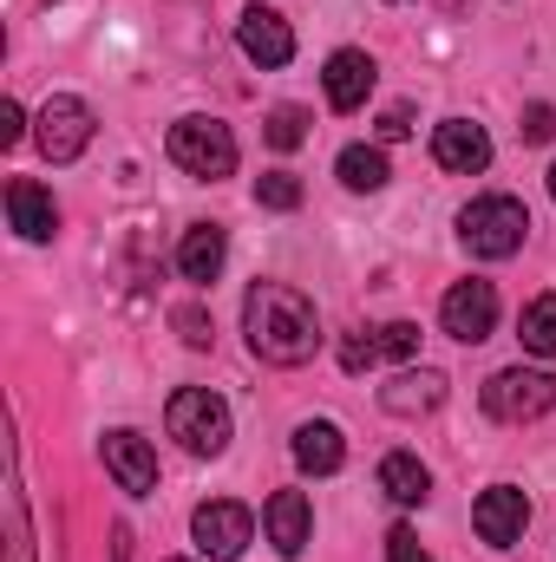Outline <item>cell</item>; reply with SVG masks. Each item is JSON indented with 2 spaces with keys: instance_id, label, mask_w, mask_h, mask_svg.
Listing matches in <instances>:
<instances>
[{
  "instance_id": "obj_8",
  "label": "cell",
  "mask_w": 556,
  "mask_h": 562,
  "mask_svg": "<svg viewBox=\"0 0 556 562\" xmlns=\"http://www.w3.org/2000/svg\"><path fill=\"white\" fill-rule=\"evenodd\" d=\"M438 321H445V334L465 340V347L491 340V327H498V288H491V281H458V288L445 294Z\"/></svg>"
},
{
  "instance_id": "obj_21",
  "label": "cell",
  "mask_w": 556,
  "mask_h": 562,
  "mask_svg": "<svg viewBox=\"0 0 556 562\" xmlns=\"http://www.w3.org/2000/svg\"><path fill=\"white\" fill-rule=\"evenodd\" d=\"M518 340L531 347V353H556V294H537L531 307H524V321H518Z\"/></svg>"
},
{
  "instance_id": "obj_18",
  "label": "cell",
  "mask_w": 556,
  "mask_h": 562,
  "mask_svg": "<svg viewBox=\"0 0 556 562\" xmlns=\"http://www.w3.org/2000/svg\"><path fill=\"white\" fill-rule=\"evenodd\" d=\"M223 256H230V243H223L216 223H197V229H184V243H177V269H184V281H216L223 276Z\"/></svg>"
},
{
  "instance_id": "obj_14",
  "label": "cell",
  "mask_w": 556,
  "mask_h": 562,
  "mask_svg": "<svg viewBox=\"0 0 556 562\" xmlns=\"http://www.w3.org/2000/svg\"><path fill=\"white\" fill-rule=\"evenodd\" d=\"M367 92H374V59H367L360 46H341V53L327 59V105H334V112H360Z\"/></svg>"
},
{
  "instance_id": "obj_7",
  "label": "cell",
  "mask_w": 556,
  "mask_h": 562,
  "mask_svg": "<svg viewBox=\"0 0 556 562\" xmlns=\"http://www.w3.org/2000/svg\"><path fill=\"white\" fill-rule=\"evenodd\" d=\"M86 144H92V105L73 99V92H53V99L40 105V150H46L53 164H73Z\"/></svg>"
},
{
  "instance_id": "obj_34",
  "label": "cell",
  "mask_w": 556,
  "mask_h": 562,
  "mask_svg": "<svg viewBox=\"0 0 556 562\" xmlns=\"http://www.w3.org/2000/svg\"><path fill=\"white\" fill-rule=\"evenodd\" d=\"M177 562H184V557H177Z\"/></svg>"
},
{
  "instance_id": "obj_3",
  "label": "cell",
  "mask_w": 556,
  "mask_h": 562,
  "mask_svg": "<svg viewBox=\"0 0 556 562\" xmlns=\"http://www.w3.org/2000/svg\"><path fill=\"white\" fill-rule=\"evenodd\" d=\"M170 438L184 445V451H197V458H216L223 445H230V406L210 393V386H184V393H170Z\"/></svg>"
},
{
  "instance_id": "obj_23",
  "label": "cell",
  "mask_w": 556,
  "mask_h": 562,
  "mask_svg": "<svg viewBox=\"0 0 556 562\" xmlns=\"http://www.w3.org/2000/svg\"><path fill=\"white\" fill-rule=\"evenodd\" d=\"M263 138L276 144V150H294V144L308 138V112H301V105H276V112L263 119Z\"/></svg>"
},
{
  "instance_id": "obj_10",
  "label": "cell",
  "mask_w": 556,
  "mask_h": 562,
  "mask_svg": "<svg viewBox=\"0 0 556 562\" xmlns=\"http://www.w3.org/2000/svg\"><path fill=\"white\" fill-rule=\"evenodd\" d=\"M236 46L263 66V72H276L294 59V33H288V20H281L276 7H249L243 20H236Z\"/></svg>"
},
{
  "instance_id": "obj_20",
  "label": "cell",
  "mask_w": 556,
  "mask_h": 562,
  "mask_svg": "<svg viewBox=\"0 0 556 562\" xmlns=\"http://www.w3.org/2000/svg\"><path fill=\"white\" fill-rule=\"evenodd\" d=\"M334 170H341L347 190H380V183L393 177V170H387V150H374V144H347Z\"/></svg>"
},
{
  "instance_id": "obj_28",
  "label": "cell",
  "mask_w": 556,
  "mask_h": 562,
  "mask_svg": "<svg viewBox=\"0 0 556 562\" xmlns=\"http://www.w3.org/2000/svg\"><path fill=\"white\" fill-rule=\"evenodd\" d=\"M387 562H432V557L419 550V537L407 530V524H393V537H387Z\"/></svg>"
},
{
  "instance_id": "obj_11",
  "label": "cell",
  "mask_w": 556,
  "mask_h": 562,
  "mask_svg": "<svg viewBox=\"0 0 556 562\" xmlns=\"http://www.w3.org/2000/svg\"><path fill=\"white\" fill-rule=\"evenodd\" d=\"M432 157H438V170H452V177H478V170L491 164V138H485V125H471V119H445V125L432 132Z\"/></svg>"
},
{
  "instance_id": "obj_5",
  "label": "cell",
  "mask_w": 556,
  "mask_h": 562,
  "mask_svg": "<svg viewBox=\"0 0 556 562\" xmlns=\"http://www.w3.org/2000/svg\"><path fill=\"white\" fill-rule=\"evenodd\" d=\"M170 164L177 170H190V177H230L236 170V138H230V125H216V119H177L170 125Z\"/></svg>"
},
{
  "instance_id": "obj_19",
  "label": "cell",
  "mask_w": 556,
  "mask_h": 562,
  "mask_svg": "<svg viewBox=\"0 0 556 562\" xmlns=\"http://www.w3.org/2000/svg\"><path fill=\"white\" fill-rule=\"evenodd\" d=\"M380 491H387L393 504H425V497H432V471L419 464L413 451H387V458H380Z\"/></svg>"
},
{
  "instance_id": "obj_22",
  "label": "cell",
  "mask_w": 556,
  "mask_h": 562,
  "mask_svg": "<svg viewBox=\"0 0 556 562\" xmlns=\"http://www.w3.org/2000/svg\"><path fill=\"white\" fill-rule=\"evenodd\" d=\"M7 557L33 562V530H26V497H20V464L7 477Z\"/></svg>"
},
{
  "instance_id": "obj_27",
  "label": "cell",
  "mask_w": 556,
  "mask_h": 562,
  "mask_svg": "<svg viewBox=\"0 0 556 562\" xmlns=\"http://www.w3.org/2000/svg\"><path fill=\"white\" fill-rule=\"evenodd\" d=\"M518 132H524V144H551L556 138V105H531Z\"/></svg>"
},
{
  "instance_id": "obj_26",
  "label": "cell",
  "mask_w": 556,
  "mask_h": 562,
  "mask_svg": "<svg viewBox=\"0 0 556 562\" xmlns=\"http://www.w3.org/2000/svg\"><path fill=\"white\" fill-rule=\"evenodd\" d=\"M374 360H380V334H347V340H341V367H347V373H367Z\"/></svg>"
},
{
  "instance_id": "obj_30",
  "label": "cell",
  "mask_w": 556,
  "mask_h": 562,
  "mask_svg": "<svg viewBox=\"0 0 556 562\" xmlns=\"http://www.w3.org/2000/svg\"><path fill=\"white\" fill-rule=\"evenodd\" d=\"M20 138H26V112L7 99V105H0V144H20Z\"/></svg>"
},
{
  "instance_id": "obj_13",
  "label": "cell",
  "mask_w": 556,
  "mask_h": 562,
  "mask_svg": "<svg viewBox=\"0 0 556 562\" xmlns=\"http://www.w3.org/2000/svg\"><path fill=\"white\" fill-rule=\"evenodd\" d=\"M7 216H13V229H20L26 243H53V229H59V203H53V190H40L33 177H13V183H7Z\"/></svg>"
},
{
  "instance_id": "obj_9",
  "label": "cell",
  "mask_w": 556,
  "mask_h": 562,
  "mask_svg": "<svg viewBox=\"0 0 556 562\" xmlns=\"http://www.w3.org/2000/svg\"><path fill=\"white\" fill-rule=\"evenodd\" d=\"M471 524H478V537H485L491 550H511V543L524 537V524H531V497L511 491V484H491V491L471 504Z\"/></svg>"
},
{
  "instance_id": "obj_6",
  "label": "cell",
  "mask_w": 556,
  "mask_h": 562,
  "mask_svg": "<svg viewBox=\"0 0 556 562\" xmlns=\"http://www.w3.org/2000/svg\"><path fill=\"white\" fill-rule=\"evenodd\" d=\"M190 537H197V550H203L210 562H236L249 543H256V517H249V504L216 497V504H203V510L190 517Z\"/></svg>"
},
{
  "instance_id": "obj_32",
  "label": "cell",
  "mask_w": 556,
  "mask_h": 562,
  "mask_svg": "<svg viewBox=\"0 0 556 562\" xmlns=\"http://www.w3.org/2000/svg\"><path fill=\"white\" fill-rule=\"evenodd\" d=\"M438 7H445V13H458V7H465V0H438Z\"/></svg>"
},
{
  "instance_id": "obj_24",
  "label": "cell",
  "mask_w": 556,
  "mask_h": 562,
  "mask_svg": "<svg viewBox=\"0 0 556 562\" xmlns=\"http://www.w3.org/2000/svg\"><path fill=\"white\" fill-rule=\"evenodd\" d=\"M256 203H263V210H301V177H294V170L256 177Z\"/></svg>"
},
{
  "instance_id": "obj_16",
  "label": "cell",
  "mask_w": 556,
  "mask_h": 562,
  "mask_svg": "<svg viewBox=\"0 0 556 562\" xmlns=\"http://www.w3.org/2000/svg\"><path fill=\"white\" fill-rule=\"evenodd\" d=\"M380 406H387L393 419H419V413H438V406H445V380H438L432 367H419V373H400L393 386H380Z\"/></svg>"
},
{
  "instance_id": "obj_31",
  "label": "cell",
  "mask_w": 556,
  "mask_h": 562,
  "mask_svg": "<svg viewBox=\"0 0 556 562\" xmlns=\"http://www.w3.org/2000/svg\"><path fill=\"white\" fill-rule=\"evenodd\" d=\"M407 132H413V112H407V105H393V112L380 119V138H387V144H400Z\"/></svg>"
},
{
  "instance_id": "obj_12",
  "label": "cell",
  "mask_w": 556,
  "mask_h": 562,
  "mask_svg": "<svg viewBox=\"0 0 556 562\" xmlns=\"http://www.w3.org/2000/svg\"><path fill=\"white\" fill-rule=\"evenodd\" d=\"M105 471L119 477V491L151 497L157 491V451L144 445L138 431H105Z\"/></svg>"
},
{
  "instance_id": "obj_15",
  "label": "cell",
  "mask_w": 556,
  "mask_h": 562,
  "mask_svg": "<svg viewBox=\"0 0 556 562\" xmlns=\"http://www.w3.org/2000/svg\"><path fill=\"white\" fill-rule=\"evenodd\" d=\"M263 524H269V543H276L281 557H301L308 550V530H314V510H308L301 491H276L269 510H263Z\"/></svg>"
},
{
  "instance_id": "obj_1",
  "label": "cell",
  "mask_w": 556,
  "mask_h": 562,
  "mask_svg": "<svg viewBox=\"0 0 556 562\" xmlns=\"http://www.w3.org/2000/svg\"><path fill=\"white\" fill-rule=\"evenodd\" d=\"M243 334L256 347V360L269 367H301L314 360L321 347V321H314V301L288 281H256L249 301H243Z\"/></svg>"
},
{
  "instance_id": "obj_17",
  "label": "cell",
  "mask_w": 556,
  "mask_h": 562,
  "mask_svg": "<svg viewBox=\"0 0 556 562\" xmlns=\"http://www.w3.org/2000/svg\"><path fill=\"white\" fill-rule=\"evenodd\" d=\"M341 458H347V438H341V425L308 419L301 431H294V464H301L308 477H327V471H341Z\"/></svg>"
},
{
  "instance_id": "obj_2",
  "label": "cell",
  "mask_w": 556,
  "mask_h": 562,
  "mask_svg": "<svg viewBox=\"0 0 556 562\" xmlns=\"http://www.w3.org/2000/svg\"><path fill=\"white\" fill-rule=\"evenodd\" d=\"M458 236H465V249H471V256L504 262V256H518V249H524V236H531V210H524L518 196H478V203H465Z\"/></svg>"
},
{
  "instance_id": "obj_4",
  "label": "cell",
  "mask_w": 556,
  "mask_h": 562,
  "mask_svg": "<svg viewBox=\"0 0 556 562\" xmlns=\"http://www.w3.org/2000/svg\"><path fill=\"white\" fill-rule=\"evenodd\" d=\"M485 413L504 419V425L556 413V373H537V367H504V373H491V380H485Z\"/></svg>"
},
{
  "instance_id": "obj_25",
  "label": "cell",
  "mask_w": 556,
  "mask_h": 562,
  "mask_svg": "<svg viewBox=\"0 0 556 562\" xmlns=\"http://www.w3.org/2000/svg\"><path fill=\"white\" fill-rule=\"evenodd\" d=\"M413 353H419V327H413V321L380 327V360H413Z\"/></svg>"
},
{
  "instance_id": "obj_29",
  "label": "cell",
  "mask_w": 556,
  "mask_h": 562,
  "mask_svg": "<svg viewBox=\"0 0 556 562\" xmlns=\"http://www.w3.org/2000/svg\"><path fill=\"white\" fill-rule=\"evenodd\" d=\"M177 327H184V340H190V347H210V321H203L197 307H177Z\"/></svg>"
},
{
  "instance_id": "obj_33",
  "label": "cell",
  "mask_w": 556,
  "mask_h": 562,
  "mask_svg": "<svg viewBox=\"0 0 556 562\" xmlns=\"http://www.w3.org/2000/svg\"><path fill=\"white\" fill-rule=\"evenodd\" d=\"M551 196H556V164H551Z\"/></svg>"
}]
</instances>
